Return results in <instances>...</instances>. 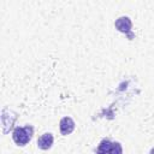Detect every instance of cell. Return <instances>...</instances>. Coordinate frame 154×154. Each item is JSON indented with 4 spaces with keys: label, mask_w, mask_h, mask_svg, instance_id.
I'll return each mask as SVG.
<instances>
[{
    "label": "cell",
    "mask_w": 154,
    "mask_h": 154,
    "mask_svg": "<svg viewBox=\"0 0 154 154\" xmlns=\"http://www.w3.org/2000/svg\"><path fill=\"white\" fill-rule=\"evenodd\" d=\"M32 135H34V128L31 125H25L23 128L17 126L12 132V138L17 146L23 147L28 142H30Z\"/></svg>",
    "instance_id": "cell-1"
},
{
    "label": "cell",
    "mask_w": 154,
    "mask_h": 154,
    "mask_svg": "<svg viewBox=\"0 0 154 154\" xmlns=\"http://www.w3.org/2000/svg\"><path fill=\"white\" fill-rule=\"evenodd\" d=\"M114 25H116V28L120 31V32H123V34H125L130 40L134 37V34L131 32V26H132V23H131V20H130V18L129 17H125V16H123V17H119L117 20H116V23H114Z\"/></svg>",
    "instance_id": "cell-2"
},
{
    "label": "cell",
    "mask_w": 154,
    "mask_h": 154,
    "mask_svg": "<svg viewBox=\"0 0 154 154\" xmlns=\"http://www.w3.org/2000/svg\"><path fill=\"white\" fill-rule=\"evenodd\" d=\"M96 152L97 153H122L123 149L120 144L117 142H111L109 140H102Z\"/></svg>",
    "instance_id": "cell-3"
},
{
    "label": "cell",
    "mask_w": 154,
    "mask_h": 154,
    "mask_svg": "<svg viewBox=\"0 0 154 154\" xmlns=\"http://www.w3.org/2000/svg\"><path fill=\"white\" fill-rule=\"evenodd\" d=\"M59 129H60L61 135L64 136L70 135L75 130V122L70 117H64L59 123Z\"/></svg>",
    "instance_id": "cell-4"
},
{
    "label": "cell",
    "mask_w": 154,
    "mask_h": 154,
    "mask_svg": "<svg viewBox=\"0 0 154 154\" xmlns=\"http://www.w3.org/2000/svg\"><path fill=\"white\" fill-rule=\"evenodd\" d=\"M52 144H53V135L49 134V132L43 134V135L40 136L38 140H37V147H38L40 149H42V150L49 149V148L52 147Z\"/></svg>",
    "instance_id": "cell-5"
}]
</instances>
